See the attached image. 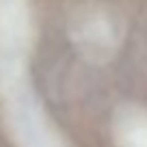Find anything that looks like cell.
Wrapping results in <instances>:
<instances>
[{
  "mask_svg": "<svg viewBox=\"0 0 147 147\" xmlns=\"http://www.w3.org/2000/svg\"><path fill=\"white\" fill-rule=\"evenodd\" d=\"M30 43V0H0V89L26 76Z\"/></svg>",
  "mask_w": 147,
  "mask_h": 147,
  "instance_id": "2",
  "label": "cell"
},
{
  "mask_svg": "<svg viewBox=\"0 0 147 147\" xmlns=\"http://www.w3.org/2000/svg\"><path fill=\"white\" fill-rule=\"evenodd\" d=\"M74 46L84 59L93 63H104L117 52L121 43V28L108 11H84L71 22L69 28Z\"/></svg>",
  "mask_w": 147,
  "mask_h": 147,
  "instance_id": "3",
  "label": "cell"
},
{
  "mask_svg": "<svg viewBox=\"0 0 147 147\" xmlns=\"http://www.w3.org/2000/svg\"><path fill=\"white\" fill-rule=\"evenodd\" d=\"M117 147H147V110L125 104L115 115Z\"/></svg>",
  "mask_w": 147,
  "mask_h": 147,
  "instance_id": "4",
  "label": "cell"
},
{
  "mask_svg": "<svg viewBox=\"0 0 147 147\" xmlns=\"http://www.w3.org/2000/svg\"><path fill=\"white\" fill-rule=\"evenodd\" d=\"M0 93L5 97L7 125L18 147H65L26 76L0 89Z\"/></svg>",
  "mask_w": 147,
  "mask_h": 147,
  "instance_id": "1",
  "label": "cell"
}]
</instances>
